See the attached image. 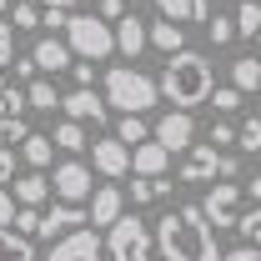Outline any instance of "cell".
<instances>
[{
    "label": "cell",
    "instance_id": "cell-20",
    "mask_svg": "<svg viewBox=\"0 0 261 261\" xmlns=\"http://www.w3.org/2000/svg\"><path fill=\"white\" fill-rule=\"evenodd\" d=\"M10 191H15V201H20V206H40L56 186H50L40 171H31V176H15V186H10Z\"/></svg>",
    "mask_w": 261,
    "mask_h": 261
},
{
    "label": "cell",
    "instance_id": "cell-45",
    "mask_svg": "<svg viewBox=\"0 0 261 261\" xmlns=\"http://www.w3.org/2000/svg\"><path fill=\"white\" fill-rule=\"evenodd\" d=\"M196 5V20H211V15H216V10H211V0H191Z\"/></svg>",
    "mask_w": 261,
    "mask_h": 261
},
{
    "label": "cell",
    "instance_id": "cell-22",
    "mask_svg": "<svg viewBox=\"0 0 261 261\" xmlns=\"http://www.w3.org/2000/svg\"><path fill=\"white\" fill-rule=\"evenodd\" d=\"M116 136H121L126 146H141V141H151V136H156V126H146V111H126V116H121V126H116Z\"/></svg>",
    "mask_w": 261,
    "mask_h": 261
},
{
    "label": "cell",
    "instance_id": "cell-48",
    "mask_svg": "<svg viewBox=\"0 0 261 261\" xmlns=\"http://www.w3.org/2000/svg\"><path fill=\"white\" fill-rule=\"evenodd\" d=\"M5 5H15V0H0V10H5Z\"/></svg>",
    "mask_w": 261,
    "mask_h": 261
},
{
    "label": "cell",
    "instance_id": "cell-37",
    "mask_svg": "<svg viewBox=\"0 0 261 261\" xmlns=\"http://www.w3.org/2000/svg\"><path fill=\"white\" fill-rule=\"evenodd\" d=\"M15 231H25V236H40V211H35V206H20V211H15Z\"/></svg>",
    "mask_w": 261,
    "mask_h": 261
},
{
    "label": "cell",
    "instance_id": "cell-11",
    "mask_svg": "<svg viewBox=\"0 0 261 261\" xmlns=\"http://www.w3.org/2000/svg\"><path fill=\"white\" fill-rule=\"evenodd\" d=\"M91 156H96V171H100V176H111V181H121V176L130 171V146L121 141V136L96 141V146H91Z\"/></svg>",
    "mask_w": 261,
    "mask_h": 261
},
{
    "label": "cell",
    "instance_id": "cell-12",
    "mask_svg": "<svg viewBox=\"0 0 261 261\" xmlns=\"http://www.w3.org/2000/svg\"><path fill=\"white\" fill-rule=\"evenodd\" d=\"M91 221V211H81V201H56L45 216H40V236H65V231H75V226H86Z\"/></svg>",
    "mask_w": 261,
    "mask_h": 261
},
{
    "label": "cell",
    "instance_id": "cell-25",
    "mask_svg": "<svg viewBox=\"0 0 261 261\" xmlns=\"http://www.w3.org/2000/svg\"><path fill=\"white\" fill-rule=\"evenodd\" d=\"M166 191H171V181H166V176H141V171H136L130 201H136V206H146V201H156V196H166Z\"/></svg>",
    "mask_w": 261,
    "mask_h": 261
},
{
    "label": "cell",
    "instance_id": "cell-9",
    "mask_svg": "<svg viewBox=\"0 0 261 261\" xmlns=\"http://www.w3.org/2000/svg\"><path fill=\"white\" fill-rule=\"evenodd\" d=\"M156 141H161L166 151L176 156V151H191V141H196V121H191V111H166L161 121H156Z\"/></svg>",
    "mask_w": 261,
    "mask_h": 261
},
{
    "label": "cell",
    "instance_id": "cell-36",
    "mask_svg": "<svg viewBox=\"0 0 261 261\" xmlns=\"http://www.w3.org/2000/svg\"><path fill=\"white\" fill-rule=\"evenodd\" d=\"M25 136H31V126H25V121H0V146H20Z\"/></svg>",
    "mask_w": 261,
    "mask_h": 261
},
{
    "label": "cell",
    "instance_id": "cell-17",
    "mask_svg": "<svg viewBox=\"0 0 261 261\" xmlns=\"http://www.w3.org/2000/svg\"><path fill=\"white\" fill-rule=\"evenodd\" d=\"M130 166H136L141 176H166V166H171V151H166L161 141L151 136V141H141V146H130Z\"/></svg>",
    "mask_w": 261,
    "mask_h": 261
},
{
    "label": "cell",
    "instance_id": "cell-41",
    "mask_svg": "<svg viewBox=\"0 0 261 261\" xmlns=\"http://www.w3.org/2000/svg\"><path fill=\"white\" fill-rule=\"evenodd\" d=\"M5 181H15V151L10 146H0V186Z\"/></svg>",
    "mask_w": 261,
    "mask_h": 261
},
{
    "label": "cell",
    "instance_id": "cell-4",
    "mask_svg": "<svg viewBox=\"0 0 261 261\" xmlns=\"http://www.w3.org/2000/svg\"><path fill=\"white\" fill-rule=\"evenodd\" d=\"M65 40H70L75 61H106L111 50H121V45H116V25H111L106 15H70Z\"/></svg>",
    "mask_w": 261,
    "mask_h": 261
},
{
    "label": "cell",
    "instance_id": "cell-21",
    "mask_svg": "<svg viewBox=\"0 0 261 261\" xmlns=\"http://www.w3.org/2000/svg\"><path fill=\"white\" fill-rule=\"evenodd\" d=\"M0 261H35V246L25 231H10L0 226Z\"/></svg>",
    "mask_w": 261,
    "mask_h": 261
},
{
    "label": "cell",
    "instance_id": "cell-30",
    "mask_svg": "<svg viewBox=\"0 0 261 261\" xmlns=\"http://www.w3.org/2000/svg\"><path fill=\"white\" fill-rule=\"evenodd\" d=\"M206 35H211V45H216V50H221V45H231V40H241L231 15H211V20H206Z\"/></svg>",
    "mask_w": 261,
    "mask_h": 261
},
{
    "label": "cell",
    "instance_id": "cell-38",
    "mask_svg": "<svg viewBox=\"0 0 261 261\" xmlns=\"http://www.w3.org/2000/svg\"><path fill=\"white\" fill-rule=\"evenodd\" d=\"M15 61V31H10V20L0 15V65H10Z\"/></svg>",
    "mask_w": 261,
    "mask_h": 261
},
{
    "label": "cell",
    "instance_id": "cell-10",
    "mask_svg": "<svg viewBox=\"0 0 261 261\" xmlns=\"http://www.w3.org/2000/svg\"><path fill=\"white\" fill-rule=\"evenodd\" d=\"M241 191H246V186H211V191H206L201 206H206V216H211V226H216V231L241 221Z\"/></svg>",
    "mask_w": 261,
    "mask_h": 261
},
{
    "label": "cell",
    "instance_id": "cell-13",
    "mask_svg": "<svg viewBox=\"0 0 261 261\" xmlns=\"http://www.w3.org/2000/svg\"><path fill=\"white\" fill-rule=\"evenodd\" d=\"M106 106H111V100H106V96H96L91 86H75V91L61 100V111L70 116V121H96V126L106 121Z\"/></svg>",
    "mask_w": 261,
    "mask_h": 261
},
{
    "label": "cell",
    "instance_id": "cell-19",
    "mask_svg": "<svg viewBox=\"0 0 261 261\" xmlns=\"http://www.w3.org/2000/svg\"><path fill=\"white\" fill-rule=\"evenodd\" d=\"M151 45L156 50H166V56H176V50H186V31H181V20H156L151 25Z\"/></svg>",
    "mask_w": 261,
    "mask_h": 261
},
{
    "label": "cell",
    "instance_id": "cell-28",
    "mask_svg": "<svg viewBox=\"0 0 261 261\" xmlns=\"http://www.w3.org/2000/svg\"><path fill=\"white\" fill-rule=\"evenodd\" d=\"M25 91H31V111H56V106H61V100H65L61 91L50 86V81H31Z\"/></svg>",
    "mask_w": 261,
    "mask_h": 261
},
{
    "label": "cell",
    "instance_id": "cell-14",
    "mask_svg": "<svg viewBox=\"0 0 261 261\" xmlns=\"http://www.w3.org/2000/svg\"><path fill=\"white\" fill-rule=\"evenodd\" d=\"M121 206H126V196H121V186H96L91 191V226H116L121 221Z\"/></svg>",
    "mask_w": 261,
    "mask_h": 261
},
{
    "label": "cell",
    "instance_id": "cell-2",
    "mask_svg": "<svg viewBox=\"0 0 261 261\" xmlns=\"http://www.w3.org/2000/svg\"><path fill=\"white\" fill-rule=\"evenodd\" d=\"M216 91V75H211V61L206 56H196V50H176L161 70V96L171 106H181V111H191V106H206Z\"/></svg>",
    "mask_w": 261,
    "mask_h": 261
},
{
    "label": "cell",
    "instance_id": "cell-39",
    "mask_svg": "<svg viewBox=\"0 0 261 261\" xmlns=\"http://www.w3.org/2000/svg\"><path fill=\"white\" fill-rule=\"evenodd\" d=\"M15 211H20L15 191H5V186H0V226H15Z\"/></svg>",
    "mask_w": 261,
    "mask_h": 261
},
{
    "label": "cell",
    "instance_id": "cell-47",
    "mask_svg": "<svg viewBox=\"0 0 261 261\" xmlns=\"http://www.w3.org/2000/svg\"><path fill=\"white\" fill-rule=\"evenodd\" d=\"M40 5H61V10H70V5H75V0H40Z\"/></svg>",
    "mask_w": 261,
    "mask_h": 261
},
{
    "label": "cell",
    "instance_id": "cell-34",
    "mask_svg": "<svg viewBox=\"0 0 261 261\" xmlns=\"http://www.w3.org/2000/svg\"><path fill=\"white\" fill-rule=\"evenodd\" d=\"M211 106H216V116H231L241 106V91L236 86H221V91H211Z\"/></svg>",
    "mask_w": 261,
    "mask_h": 261
},
{
    "label": "cell",
    "instance_id": "cell-49",
    "mask_svg": "<svg viewBox=\"0 0 261 261\" xmlns=\"http://www.w3.org/2000/svg\"><path fill=\"white\" fill-rule=\"evenodd\" d=\"M0 86H5V65H0Z\"/></svg>",
    "mask_w": 261,
    "mask_h": 261
},
{
    "label": "cell",
    "instance_id": "cell-24",
    "mask_svg": "<svg viewBox=\"0 0 261 261\" xmlns=\"http://www.w3.org/2000/svg\"><path fill=\"white\" fill-rule=\"evenodd\" d=\"M231 86H236V91H261V61L256 56L231 61Z\"/></svg>",
    "mask_w": 261,
    "mask_h": 261
},
{
    "label": "cell",
    "instance_id": "cell-5",
    "mask_svg": "<svg viewBox=\"0 0 261 261\" xmlns=\"http://www.w3.org/2000/svg\"><path fill=\"white\" fill-rule=\"evenodd\" d=\"M106 246H111L116 261H151L156 236H151V226H146L141 216H121V221L111 226V236H106Z\"/></svg>",
    "mask_w": 261,
    "mask_h": 261
},
{
    "label": "cell",
    "instance_id": "cell-32",
    "mask_svg": "<svg viewBox=\"0 0 261 261\" xmlns=\"http://www.w3.org/2000/svg\"><path fill=\"white\" fill-rule=\"evenodd\" d=\"M236 231L251 241V246H261V201L251 206V211H241V221H236Z\"/></svg>",
    "mask_w": 261,
    "mask_h": 261
},
{
    "label": "cell",
    "instance_id": "cell-3",
    "mask_svg": "<svg viewBox=\"0 0 261 261\" xmlns=\"http://www.w3.org/2000/svg\"><path fill=\"white\" fill-rule=\"evenodd\" d=\"M106 100L121 106V111H151L161 100V81H151L136 65H111L106 70Z\"/></svg>",
    "mask_w": 261,
    "mask_h": 261
},
{
    "label": "cell",
    "instance_id": "cell-18",
    "mask_svg": "<svg viewBox=\"0 0 261 261\" xmlns=\"http://www.w3.org/2000/svg\"><path fill=\"white\" fill-rule=\"evenodd\" d=\"M20 161L31 166V171H45V166L56 161V136H25V141H20Z\"/></svg>",
    "mask_w": 261,
    "mask_h": 261
},
{
    "label": "cell",
    "instance_id": "cell-1",
    "mask_svg": "<svg viewBox=\"0 0 261 261\" xmlns=\"http://www.w3.org/2000/svg\"><path fill=\"white\" fill-rule=\"evenodd\" d=\"M156 251L166 261H221L206 206H176V211H166L156 221Z\"/></svg>",
    "mask_w": 261,
    "mask_h": 261
},
{
    "label": "cell",
    "instance_id": "cell-16",
    "mask_svg": "<svg viewBox=\"0 0 261 261\" xmlns=\"http://www.w3.org/2000/svg\"><path fill=\"white\" fill-rule=\"evenodd\" d=\"M31 56H35V65H40V70H50V75H61V70H70V65H75V50H70V40H56V35H45V40L35 45Z\"/></svg>",
    "mask_w": 261,
    "mask_h": 261
},
{
    "label": "cell",
    "instance_id": "cell-7",
    "mask_svg": "<svg viewBox=\"0 0 261 261\" xmlns=\"http://www.w3.org/2000/svg\"><path fill=\"white\" fill-rule=\"evenodd\" d=\"M50 186H56V201H91L96 176H91V166H81V161H61Z\"/></svg>",
    "mask_w": 261,
    "mask_h": 261
},
{
    "label": "cell",
    "instance_id": "cell-8",
    "mask_svg": "<svg viewBox=\"0 0 261 261\" xmlns=\"http://www.w3.org/2000/svg\"><path fill=\"white\" fill-rule=\"evenodd\" d=\"M45 261H100V236L86 231V226L65 231V236H56V246H50Z\"/></svg>",
    "mask_w": 261,
    "mask_h": 261
},
{
    "label": "cell",
    "instance_id": "cell-43",
    "mask_svg": "<svg viewBox=\"0 0 261 261\" xmlns=\"http://www.w3.org/2000/svg\"><path fill=\"white\" fill-rule=\"evenodd\" d=\"M96 15H106V20H121V15H126V0H100Z\"/></svg>",
    "mask_w": 261,
    "mask_h": 261
},
{
    "label": "cell",
    "instance_id": "cell-15",
    "mask_svg": "<svg viewBox=\"0 0 261 261\" xmlns=\"http://www.w3.org/2000/svg\"><path fill=\"white\" fill-rule=\"evenodd\" d=\"M116 45H121V56L136 61V56L151 45V25H146L141 15H121V20H116Z\"/></svg>",
    "mask_w": 261,
    "mask_h": 261
},
{
    "label": "cell",
    "instance_id": "cell-35",
    "mask_svg": "<svg viewBox=\"0 0 261 261\" xmlns=\"http://www.w3.org/2000/svg\"><path fill=\"white\" fill-rule=\"evenodd\" d=\"M236 130H241V126H231V121H211L206 141H211V146H236Z\"/></svg>",
    "mask_w": 261,
    "mask_h": 261
},
{
    "label": "cell",
    "instance_id": "cell-29",
    "mask_svg": "<svg viewBox=\"0 0 261 261\" xmlns=\"http://www.w3.org/2000/svg\"><path fill=\"white\" fill-rule=\"evenodd\" d=\"M40 20H45V10H40L35 0H15V5H10V25H15V31H31Z\"/></svg>",
    "mask_w": 261,
    "mask_h": 261
},
{
    "label": "cell",
    "instance_id": "cell-6",
    "mask_svg": "<svg viewBox=\"0 0 261 261\" xmlns=\"http://www.w3.org/2000/svg\"><path fill=\"white\" fill-rule=\"evenodd\" d=\"M236 156H221L216 146H191V156L181 166V181H231Z\"/></svg>",
    "mask_w": 261,
    "mask_h": 261
},
{
    "label": "cell",
    "instance_id": "cell-31",
    "mask_svg": "<svg viewBox=\"0 0 261 261\" xmlns=\"http://www.w3.org/2000/svg\"><path fill=\"white\" fill-rule=\"evenodd\" d=\"M236 146H241V151H251V156H261V116L241 121V130H236Z\"/></svg>",
    "mask_w": 261,
    "mask_h": 261
},
{
    "label": "cell",
    "instance_id": "cell-23",
    "mask_svg": "<svg viewBox=\"0 0 261 261\" xmlns=\"http://www.w3.org/2000/svg\"><path fill=\"white\" fill-rule=\"evenodd\" d=\"M25 111H31V91L0 86V121H25Z\"/></svg>",
    "mask_w": 261,
    "mask_h": 261
},
{
    "label": "cell",
    "instance_id": "cell-42",
    "mask_svg": "<svg viewBox=\"0 0 261 261\" xmlns=\"http://www.w3.org/2000/svg\"><path fill=\"white\" fill-rule=\"evenodd\" d=\"M70 75H75V86H91V81H96V61H81V65H70Z\"/></svg>",
    "mask_w": 261,
    "mask_h": 261
},
{
    "label": "cell",
    "instance_id": "cell-27",
    "mask_svg": "<svg viewBox=\"0 0 261 261\" xmlns=\"http://www.w3.org/2000/svg\"><path fill=\"white\" fill-rule=\"evenodd\" d=\"M56 146H61V151H91V146H86V130H81V121H70V116L56 126Z\"/></svg>",
    "mask_w": 261,
    "mask_h": 261
},
{
    "label": "cell",
    "instance_id": "cell-26",
    "mask_svg": "<svg viewBox=\"0 0 261 261\" xmlns=\"http://www.w3.org/2000/svg\"><path fill=\"white\" fill-rule=\"evenodd\" d=\"M236 35H241V40H256L261 35V5L256 0H241V10H236Z\"/></svg>",
    "mask_w": 261,
    "mask_h": 261
},
{
    "label": "cell",
    "instance_id": "cell-40",
    "mask_svg": "<svg viewBox=\"0 0 261 261\" xmlns=\"http://www.w3.org/2000/svg\"><path fill=\"white\" fill-rule=\"evenodd\" d=\"M221 261H261V246H236V251H221Z\"/></svg>",
    "mask_w": 261,
    "mask_h": 261
},
{
    "label": "cell",
    "instance_id": "cell-46",
    "mask_svg": "<svg viewBox=\"0 0 261 261\" xmlns=\"http://www.w3.org/2000/svg\"><path fill=\"white\" fill-rule=\"evenodd\" d=\"M246 196H251V201H261V176H256V181H246Z\"/></svg>",
    "mask_w": 261,
    "mask_h": 261
},
{
    "label": "cell",
    "instance_id": "cell-33",
    "mask_svg": "<svg viewBox=\"0 0 261 261\" xmlns=\"http://www.w3.org/2000/svg\"><path fill=\"white\" fill-rule=\"evenodd\" d=\"M156 10H161L166 20H181V25L196 20V5H191V0H156Z\"/></svg>",
    "mask_w": 261,
    "mask_h": 261
},
{
    "label": "cell",
    "instance_id": "cell-44",
    "mask_svg": "<svg viewBox=\"0 0 261 261\" xmlns=\"http://www.w3.org/2000/svg\"><path fill=\"white\" fill-rule=\"evenodd\" d=\"M31 70H40V65H35V56H25V61H15V81H31Z\"/></svg>",
    "mask_w": 261,
    "mask_h": 261
}]
</instances>
